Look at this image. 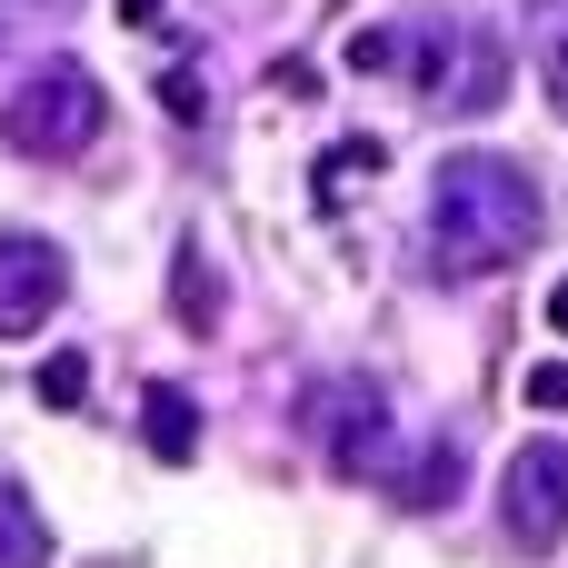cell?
<instances>
[{
  "instance_id": "obj_1",
  "label": "cell",
  "mask_w": 568,
  "mask_h": 568,
  "mask_svg": "<svg viewBox=\"0 0 568 568\" xmlns=\"http://www.w3.org/2000/svg\"><path fill=\"white\" fill-rule=\"evenodd\" d=\"M549 230V200L529 180V160L509 150H449L429 170V260L449 280H489L509 260H529Z\"/></svg>"
},
{
  "instance_id": "obj_2",
  "label": "cell",
  "mask_w": 568,
  "mask_h": 568,
  "mask_svg": "<svg viewBox=\"0 0 568 568\" xmlns=\"http://www.w3.org/2000/svg\"><path fill=\"white\" fill-rule=\"evenodd\" d=\"M100 120H110V90H100L80 60H40V70L0 100V140H10L20 160H80V150L100 140Z\"/></svg>"
},
{
  "instance_id": "obj_3",
  "label": "cell",
  "mask_w": 568,
  "mask_h": 568,
  "mask_svg": "<svg viewBox=\"0 0 568 568\" xmlns=\"http://www.w3.org/2000/svg\"><path fill=\"white\" fill-rule=\"evenodd\" d=\"M300 429H310V449H320L339 479H379V469H389V439H399L389 389H379L369 369H329V379H310V389H300Z\"/></svg>"
},
{
  "instance_id": "obj_4",
  "label": "cell",
  "mask_w": 568,
  "mask_h": 568,
  "mask_svg": "<svg viewBox=\"0 0 568 568\" xmlns=\"http://www.w3.org/2000/svg\"><path fill=\"white\" fill-rule=\"evenodd\" d=\"M399 60L419 70V90L449 110V120H489L499 100H509V50L489 40V30H409L399 40Z\"/></svg>"
},
{
  "instance_id": "obj_5",
  "label": "cell",
  "mask_w": 568,
  "mask_h": 568,
  "mask_svg": "<svg viewBox=\"0 0 568 568\" xmlns=\"http://www.w3.org/2000/svg\"><path fill=\"white\" fill-rule=\"evenodd\" d=\"M499 529H509V549H559L568 529V439H529L519 459H509V479H499Z\"/></svg>"
},
{
  "instance_id": "obj_6",
  "label": "cell",
  "mask_w": 568,
  "mask_h": 568,
  "mask_svg": "<svg viewBox=\"0 0 568 568\" xmlns=\"http://www.w3.org/2000/svg\"><path fill=\"white\" fill-rule=\"evenodd\" d=\"M70 300V250L40 230H0V339H30Z\"/></svg>"
},
{
  "instance_id": "obj_7",
  "label": "cell",
  "mask_w": 568,
  "mask_h": 568,
  "mask_svg": "<svg viewBox=\"0 0 568 568\" xmlns=\"http://www.w3.org/2000/svg\"><path fill=\"white\" fill-rule=\"evenodd\" d=\"M140 439H150V459H200V399L180 389V379H150V399H140Z\"/></svg>"
},
{
  "instance_id": "obj_8",
  "label": "cell",
  "mask_w": 568,
  "mask_h": 568,
  "mask_svg": "<svg viewBox=\"0 0 568 568\" xmlns=\"http://www.w3.org/2000/svg\"><path fill=\"white\" fill-rule=\"evenodd\" d=\"M170 310H180V329H220V270H210V250L200 240H180L170 250Z\"/></svg>"
},
{
  "instance_id": "obj_9",
  "label": "cell",
  "mask_w": 568,
  "mask_h": 568,
  "mask_svg": "<svg viewBox=\"0 0 568 568\" xmlns=\"http://www.w3.org/2000/svg\"><path fill=\"white\" fill-rule=\"evenodd\" d=\"M0 568H50V519L30 509V489L0 469Z\"/></svg>"
},
{
  "instance_id": "obj_10",
  "label": "cell",
  "mask_w": 568,
  "mask_h": 568,
  "mask_svg": "<svg viewBox=\"0 0 568 568\" xmlns=\"http://www.w3.org/2000/svg\"><path fill=\"white\" fill-rule=\"evenodd\" d=\"M459 499V439H429L419 469H399V509H449Z\"/></svg>"
},
{
  "instance_id": "obj_11",
  "label": "cell",
  "mask_w": 568,
  "mask_h": 568,
  "mask_svg": "<svg viewBox=\"0 0 568 568\" xmlns=\"http://www.w3.org/2000/svg\"><path fill=\"white\" fill-rule=\"evenodd\" d=\"M539 80H549V110L568 120V0H549V20H539Z\"/></svg>"
},
{
  "instance_id": "obj_12",
  "label": "cell",
  "mask_w": 568,
  "mask_h": 568,
  "mask_svg": "<svg viewBox=\"0 0 568 568\" xmlns=\"http://www.w3.org/2000/svg\"><path fill=\"white\" fill-rule=\"evenodd\" d=\"M30 389H40V409H80V399H90V359H80V349H60V359H40V379H30Z\"/></svg>"
},
{
  "instance_id": "obj_13",
  "label": "cell",
  "mask_w": 568,
  "mask_h": 568,
  "mask_svg": "<svg viewBox=\"0 0 568 568\" xmlns=\"http://www.w3.org/2000/svg\"><path fill=\"white\" fill-rule=\"evenodd\" d=\"M160 110H170L180 130H200V120H210V90H200V70H190V60H170V70H160Z\"/></svg>"
},
{
  "instance_id": "obj_14",
  "label": "cell",
  "mask_w": 568,
  "mask_h": 568,
  "mask_svg": "<svg viewBox=\"0 0 568 568\" xmlns=\"http://www.w3.org/2000/svg\"><path fill=\"white\" fill-rule=\"evenodd\" d=\"M529 409H568V359H539L529 369Z\"/></svg>"
},
{
  "instance_id": "obj_15",
  "label": "cell",
  "mask_w": 568,
  "mask_h": 568,
  "mask_svg": "<svg viewBox=\"0 0 568 568\" xmlns=\"http://www.w3.org/2000/svg\"><path fill=\"white\" fill-rule=\"evenodd\" d=\"M389 60H399V30H369V40H349V70H369V80H379Z\"/></svg>"
},
{
  "instance_id": "obj_16",
  "label": "cell",
  "mask_w": 568,
  "mask_h": 568,
  "mask_svg": "<svg viewBox=\"0 0 568 568\" xmlns=\"http://www.w3.org/2000/svg\"><path fill=\"white\" fill-rule=\"evenodd\" d=\"M120 20H130V30H150V20H160V0H120Z\"/></svg>"
},
{
  "instance_id": "obj_17",
  "label": "cell",
  "mask_w": 568,
  "mask_h": 568,
  "mask_svg": "<svg viewBox=\"0 0 568 568\" xmlns=\"http://www.w3.org/2000/svg\"><path fill=\"white\" fill-rule=\"evenodd\" d=\"M549 329H559V339H568V280H559V290H549Z\"/></svg>"
}]
</instances>
